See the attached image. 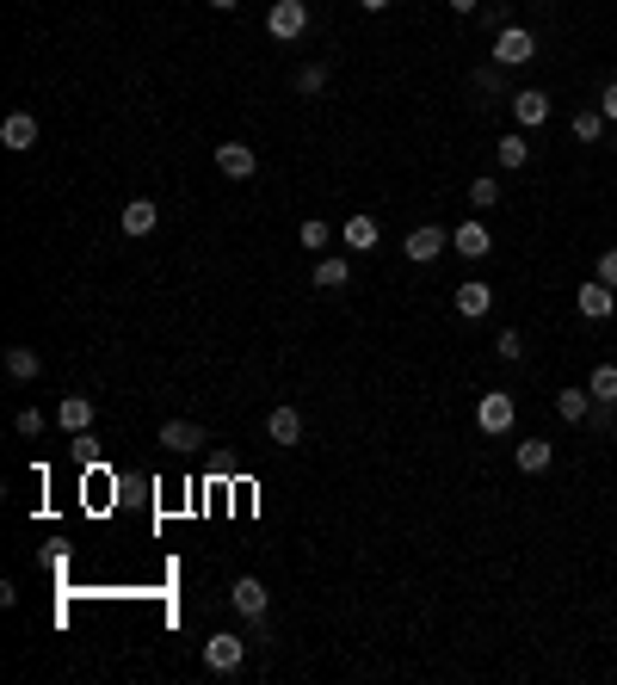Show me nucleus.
Masks as SVG:
<instances>
[{"label":"nucleus","mask_w":617,"mask_h":685,"mask_svg":"<svg viewBox=\"0 0 617 685\" xmlns=\"http://www.w3.org/2000/svg\"><path fill=\"white\" fill-rule=\"evenodd\" d=\"M402 254H408L414 266H432L439 254H451V229H439V223H420V229L402 241Z\"/></svg>","instance_id":"20e7f679"},{"label":"nucleus","mask_w":617,"mask_h":685,"mask_svg":"<svg viewBox=\"0 0 617 685\" xmlns=\"http://www.w3.org/2000/svg\"><path fill=\"white\" fill-rule=\"evenodd\" d=\"M605 112H599V105H587V112H574V142H599L605 136Z\"/></svg>","instance_id":"5701e85b"},{"label":"nucleus","mask_w":617,"mask_h":685,"mask_svg":"<svg viewBox=\"0 0 617 685\" xmlns=\"http://www.w3.org/2000/svg\"><path fill=\"white\" fill-rule=\"evenodd\" d=\"M513 420H519V402L506 389H488L482 402H476V426L488 432V439H506V432H513Z\"/></svg>","instance_id":"f257e3e1"},{"label":"nucleus","mask_w":617,"mask_h":685,"mask_svg":"<svg viewBox=\"0 0 617 685\" xmlns=\"http://www.w3.org/2000/svg\"><path fill=\"white\" fill-rule=\"evenodd\" d=\"M506 192H500V179H476V186H469V204H476V210H494Z\"/></svg>","instance_id":"bb28decb"},{"label":"nucleus","mask_w":617,"mask_h":685,"mask_svg":"<svg viewBox=\"0 0 617 685\" xmlns=\"http://www.w3.org/2000/svg\"><path fill=\"white\" fill-rule=\"evenodd\" d=\"M513 124L519 130H543V124H550V93H543V87L513 93Z\"/></svg>","instance_id":"0eeeda50"},{"label":"nucleus","mask_w":617,"mask_h":685,"mask_svg":"<svg viewBox=\"0 0 617 685\" xmlns=\"http://www.w3.org/2000/svg\"><path fill=\"white\" fill-rule=\"evenodd\" d=\"M476 87L482 93H506V68L494 62V68H476Z\"/></svg>","instance_id":"c85d7f7f"},{"label":"nucleus","mask_w":617,"mask_h":685,"mask_svg":"<svg viewBox=\"0 0 617 685\" xmlns=\"http://www.w3.org/2000/svg\"><path fill=\"white\" fill-rule=\"evenodd\" d=\"M482 25H488L494 38H500V31H506V7H482Z\"/></svg>","instance_id":"473e14b6"},{"label":"nucleus","mask_w":617,"mask_h":685,"mask_svg":"<svg viewBox=\"0 0 617 685\" xmlns=\"http://www.w3.org/2000/svg\"><path fill=\"white\" fill-rule=\"evenodd\" d=\"M210 7H223V13H235V7H241V0H210Z\"/></svg>","instance_id":"c9c22d12"},{"label":"nucleus","mask_w":617,"mask_h":685,"mask_svg":"<svg viewBox=\"0 0 617 685\" xmlns=\"http://www.w3.org/2000/svg\"><path fill=\"white\" fill-rule=\"evenodd\" d=\"M229 605L241 611L247 624H260V618H266V605H272V599H266V581H260V574H235V587H229Z\"/></svg>","instance_id":"39448f33"},{"label":"nucleus","mask_w":617,"mask_h":685,"mask_svg":"<svg viewBox=\"0 0 617 685\" xmlns=\"http://www.w3.org/2000/svg\"><path fill=\"white\" fill-rule=\"evenodd\" d=\"M161 445H167V451H198V445H204V426H198V420H167V426H161Z\"/></svg>","instance_id":"a211bd4d"},{"label":"nucleus","mask_w":617,"mask_h":685,"mask_svg":"<svg viewBox=\"0 0 617 685\" xmlns=\"http://www.w3.org/2000/svg\"><path fill=\"white\" fill-rule=\"evenodd\" d=\"M494 352L506 358V365H519V358H525V334H519V328H500V340H494Z\"/></svg>","instance_id":"a878e982"},{"label":"nucleus","mask_w":617,"mask_h":685,"mask_svg":"<svg viewBox=\"0 0 617 685\" xmlns=\"http://www.w3.org/2000/svg\"><path fill=\"white\" fill-rule=\"evenodd\" d=\"M13 426H19V439H38V432H44V414H38V408H19Z\"/></svg>","instance_id":"cd10ccee"},{"label":"nucleus","mask_w":617,"mask_h":685,"mask_svg":"<svg viewBox=\"0 0 617 685\" xmlns=\"http://www.w3.org/2000/svg\"><path fill=\"white\" fill-rule=\"evenodd\" d=\"M494 155H500V167H525V161H531V142H525V130L500 136V142H494Z\"/></svg>","instance_id":"4be33fe9"},{"label":"nucleus","mask_w":617,"mask_h":685,"mask_svg":"<svg viewBox=\"0 0 617 685\" xmlns=\"http://www.w3.org/2000/svg\"><path fill=\"white\" fill-rule=\"evenodd\" d=\"M574 303H580V315H587V321H611V315H617V291H611L605 278H587Z\"/></svg>","instance_id":"6e6552de"},{"label":"nucleus","mask_w":617,"mask_h":685,"mask_svg":"<svg viewBox=\"0 0 617 685\" xmlns=\"http://www.w3.org/2000/svg\"><path fill=\"white\" fill-rule=\"evenodd\" d=\"M358 7H365V13H389V7H395V0H358Z\"/></svg>","instance_id":"f704fd0d"},{"label":"nucleus","mask_w":617,"mask_h":685,"mask_svg":"<svg viewBox=\"0 0 617 685\" xmlns=\"http://www.w3.org/2000/svg\"><path fill=\"white\" fill-rule=\"evenodd\" d=\"M7 377L13 383H38L44 377V358L31 352V346H7Z\"/></svg>","instance_id":"6ab92c4d"},{"label":"nucleus","mask_w":617,"mask_h":685,"mask_svg":"<svg viewBox=\"0 0 617 685\" xmlns=\"http://www.w3.org/2000/svg\"><path fill=\"white\" fill-rule=\"evenodd\" d=\"M451 303H457V315H469V321H482V315L494 309V291H488L482 278H463L457 291H451Z\"/></svg>","instance_id":"f8f14e48"},{"label":"nucleus","mask_w":617,"mask_h":685,"mask_svg":"<svg viewBox=\"0 0 617 685\" xmlns=\"http://www.w3.org/2000/svg\"><path fill=\"white\" fill-rule=\"evenodd\" d=\"M297 241H303V247H328V241H334V229H328V223H303V235H297Z\"/></svg>","instance_id":"c756f323"},{"label":"nucleus","mask_w":617,"mask_h":685,"mask_svg":"<svg viewBox=\"0 0 617 685\" xmlns=\"http://www.w3.org/2000/svg\"><path fill=\"white\" fill-rule=\"evenodd\" d=\"M543 50H537V31L531 25H506L500 38H494V62L500 68H525V62H537Z\"/></svg>","instance_id":"f03ea898"},{"label":"nucleus","mask_w":617,"mask_h":685,"mask_svg":"<svg viewBox=\"0 0 617 685\" xmlns=\"http://www.w3.org/2000/svg\"><path fill=\"white\" fill-rule=\"evenodd\" d=\"M513 463H519L525 476H543L556 463V451H550V439H525V445H513Z\"/></svg>","instance_id":"dca6fc26"},{"label":"nucleus","mask_w":617,"mask_h":685,"mask_svg":"<svg viewBox=\"0 0 617 685\" xmlns=\"http://www.w3.org/2000/svg\"><path fill=\"white\" fill-rule=\"evenodd\" d=\"M56 420H62L68 432H93V395H62Z\"/></svg>","instance_id":"aec40b11"},{"label":"nucleus","mask_w":617,"mask_h":685,"mask_svg":"<svg viewBox=\"0 0 617 685\" xmlns=\"http://www.w3.org/2000/svg\"><path fill=\"white\" fill-rule=\"evenodd\" d=\"M587 389H593V402H605V408H617V365H599V371L587 377Z\"/></svg>","instance_id":"b1692460"},{"label":"nucleus","mask_w":617,"mask_h":685,"mask_svg":"<svg viewBox=\"0 0 617 685\" xmlns=\"http://www.w3.org/2000/svg\"><path fill=\"white\" fill-rule=\"evenodd\" d=\"M340 241L352 247V254H371V247H377V223H371V216H346Z\"/></svg>","instance_id":"412c9836"},{"label":"nucleus","mask_w":617,"mask_h":685,"mask_svg":"<svg viewBox=\"0 0 617 685\" xmlns=\"http://www.w3.org/2000/svg\"><path fill=\"white\" fill-rule=\"evenodd\" d=\"M352 284V260L346 254H321L315 260V291H346Z\"/></svg>","instance_id":"2eb2a0df"},{"label":"nucleus","mask_w":617,"mask_h":685,"mask_svg":"<svg viewBox=\"0 0 617 685\" xmlns=\"http://www.w3.org/2000/svg\"><path fill=\"white\" fill-rule=\"evenodd\" d=\"M321 87H328V68H321V62H309V68H297V93H303V99H315Z\"/></svg>","instance_id":"393cba45"},{"label":"nucleus","mask_w":617,"mask_h":685,"mask_svg":"<svg viewBox=\"0 0 617 685\" xmlns=\"http://www.w3.org/2000/svg\"><path fill=\"white\" fill-rule=\"evenodd\" d=\"M593 278H605L611 291H617V247H605V254H599V272H593Z\"/></svg>","instance_id":"7c9ffc66"},{"label":"nucleus","mask_w":617,"mask_h":685,"mask_svg":"<svg viewBox=\"0 0 617 685\" xmlns=\"http://www.w3.org/2000/svg\"><path fill=\"white\" fill-rule=\"evenodd\" d=\"M266 439H272V445H284V451H290V445H303V414L290 408V402H284V408H272V414H266Z\"/></svg>","instance_id":"ddd939ff"},{"label":"nucleus","mask_w":617,"mask_h":685,"mask_svg":"<svg viewBox=\"0 0 617 685\" xmlns=\"http://www.w3.org/2000/svg\"><path fill=\"white\" fill-rule=\"evenodd\" d=\"M599 112L617 124V81H605V93H599Z\"/></svg>","instance_id":"2f4dec72"},{"label":"nucleus","mask_w":617,"mask_h":685,"mask_svg":"<svg viewBox=\"0 0 617 685\" xmlns=\"http://www.w3.org/2000/svg\"><path fill=\"white\" fill-rule=\"evenodd\" d=\"M451 254H463V260H488L494 254V235H488L482 216H476V223H463V229H451Z\"/></svg>","instance_id":"1a4fd4ad"},{"label":"nucleus","mask_w":617,"mask_h":685,"mask_svg":"<svg viewBox=\"0 0 617 685\" xmlns=\"http://www.w3.org/2000/svg\"><path fill=\"white\" fill-rule=\"evenodd\" d=\"M0 149H13V155L38 149V118H31V112H13L7 124H0Z\"/></svg>","instance_id":"4468645a"},{"label":"nucleus","mask_w":617,"mask_h":685,"mask_svg":"<svg viewBox=\"0 0 617 685\" xmlns=\"http://www.w3.org/2000/svg\"><path fill=\"white\" fill-rule=\"evenodd\" d=\"M445 7H451V13H463V19H469V13H482V0H445Z\"/></svg>","instance_id":"72a5a7b5"},{"label":"nucleus","mask_w":617,"mask_h":685,"mask_svg":"<svg viewBox=\"0 0 617 685\" xmlns=\"http://www.w3.org/2000/svg\"><path fill=\"white\" fill-rule=\"evenodd\" d=\"M241 661H247V642H241L235 630H216V636L204 642V667H210V673H235Z\"/></svg>","instance_id":"423d86ee"},{"label":"nucleus","mask_w":617,"mask_h":685,"mask_svg":"<svg viewBox=\"0 0 617 685\" xmlns=\"http://www.w3.org/2000/svg\"><path fill=\"white\" fill-rule=\"evenodd\" d=\"M266 31L278 44H297L309 31V0H272V7H266Z\"/></svg>","instance_id":"7ed1b4c3"},{"label":"nucleus","mask_w":617,"mask_h":685,"mask_svg":"<svg viewBox=\"0 0 617 685\" xmlns=\"http://www.w3.org/2000/svg\"><path fill=\"white\" fill-rule=\"evenodd\" d=\"M556 414H562L568 426H587V414H593V389H556Z\"/></svg>","instance_id":"f3484780"},{"label":"nucleus","mask_w":617,"mask_h":685,"mask_svg":"<svg viewBox=\"0 0 617 685\" xmlns=\"http://www.w3.org/2000/svg\"><path fill=\"white\" fill-rule=\"evenodd\" d=\"M216 173L223 179H253L260 173V155H253L247 142H223V149H216Z\"/></svg>","instance_id":"9d476101"},{"label":"nucleus","mask_w":617,"mask_h":685,"mask_svg":"<svg viewBox=\"0 0 617 685\" xmlns=\"http://www.w3.org/2000/svg\"><path fill=\"white\" fill-rule=\"evenodd\" d=\"M118 223H124V235H130V241H142V235H155V223H161V204H155V198H130Z\"/></svg>","instance_id":"9b49d317"}]
</instances>
